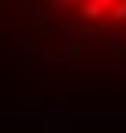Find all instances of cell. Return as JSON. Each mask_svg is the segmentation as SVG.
Returning a JSON list of instances; mask_svg holds the SVG:
<instances>
[{
  "label": "cell",
  "instance_id": "obj_1",
  "mask_svg": "<svg viewBox=\"0 0 126 133\" xmlns=\"http://www.w3.org/2000/svg\"><path fill=\"white\" fill-rule=\"evenodd\" d=\"M63 17L93 30H126V0H47Z\"/></svg>",
  "mask_w": 126,
  "mask_h": 133
}]
</instances>
